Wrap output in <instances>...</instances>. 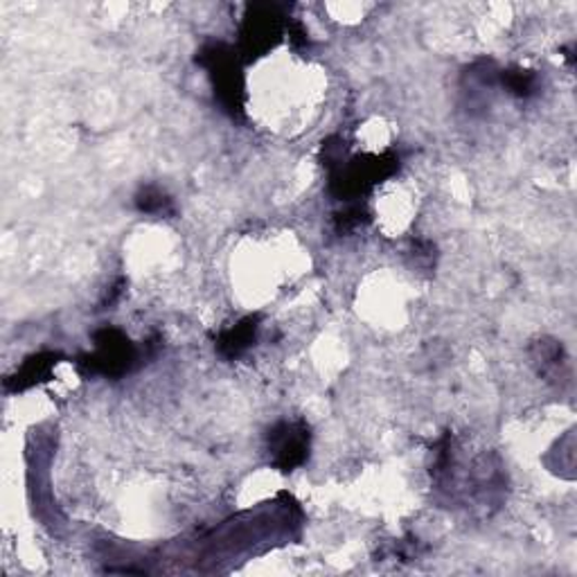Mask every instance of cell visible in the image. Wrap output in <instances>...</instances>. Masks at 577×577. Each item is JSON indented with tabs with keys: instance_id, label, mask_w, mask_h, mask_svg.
<instances>
[{
	"instance_id": "cell-1",
	"label": "cell",
	"mask_w": 577,
	"mask_h": 577,
	"mask_svg": "<svg viewBox=\"0 0 577 577\" xmlns=\"http://www.w3.org/2000/svg\"><path fill=\"white\" fill-rule=\"evenodd\" d=\"M346 143L334 135L323 143V165L327 167V190L334 199L346 203H359L363 194L393 177L399 169V156L386 154H361L348 156Z\"/></svg>"
},
{
	"instance_id": "cell-2",
	"label": "cell",
	"mask_w": 577,
	"mask_h": 577,
	"mask_svg": "<svg viewBox=\"0 0 577 577\" xmlns=\"http://www.w3.org/2000/svg\"><path fill=\"white\" fill-rule=\"evenodd\" d=\"M196 63L208 71L221 109L232 120L244 118V73L235 50L221 41L206 44L196 52Z\"/></svg>"
},
{
	"instance_id": "cell-3",
	"label": "cell",
	"mask_w": 577,
	"mask_h": 577,
	"mask_svg": "<svg viewBox=\"0 0 577 577\" xmlns=\"http://www.w3.org/2000/svg\"><path fill=\"white\" fill-rule=\"evenodd\" d=\"M95 350L82 354L77 368L86 377H107L120 380L141 363V350L131 344V338L118 327H101L93 334Z\"/></svg>"
},
{
	"instance_id": "cell-4",
	"label": "cell",
	"mask_w": 577,
	"mask_h": 577,
	"mask_svg": "<svg viewBox=\"0 0 577 577\" xmlns=\"http://www.w3.org/2000/svg\"><path fill=\"white\" fill-rule=\"evenodd\" d=\"M312 431L304 420H280L266 433V456L276 469L289 473L310 460Z\"/></svg>"
},
{
	"instance_id": "cell-5",
	"label": "cell",
	"mask_w": 577,
	"mask_h": 577,
	"mask_svg": "<svg viewBox=\"0 0 577 577\" xmlns=\"http://www.w3.org/2000/svg\"><path fill=\"white\" fill-rule=\"evenodd\" d=\"M283 8L276 5H262L251 8V14L244 19L242 25V52L249 59L264 55L274 48L283 37Z\"/></svg>"
},
{
	"instance_id": "cell-6",
	"label": "cell",
	"mask_w": 577,
	"mask_h": 577,
	"mask_svg": "<svg viewBox=\"0 0 577 577\" xmlns=\"http://www.w3.org/2000/svg\"><path fill=\"white\" fill-rule=\"evenodd\" d=\"M501 68L492 59H481L471 63L462 73V95L467 97V111L477 113L492 107L494 91L498 88Z\"/></svg>"
},
{
	"instance_id": "cell-7",
	"label": "cell",
	"mask_w": 577,
	"mask_h": 577,
	"mask_svg": "<svg viewBox=\"0 0 577 577\" xmlns=\"http://www.w3.org/2000/svg\"><path fill=\"white\" fill-rule=\"evenodd\" d=\"M260 329H262V318L257 314L244 316L235 325L221 329L215 338L217 354L226 361L242 359L251 348H255L257 338H260Z\"/></svg>"
},
{
	"instance_id": "cell-8",
	"label": "cell",
	"mask_w": 577,
	"mask_h": 577,
	"mask_svg": "<svg viewBox=\"0 0 577 577\" xmlns=\"http://www.w3.org/2000/svg\"><path fill=\"white\" fill-rule=\"evenodd\" d=\"M530 361L537 370L539 377H544L546 382L560 384L566 380V370H568V357L566 350L555 338H539L530 346Z\"/></svg>"
},
{
	"instance_id": "cell-9",
	"label": "cell",
	"mask_w": 577,
	"mask_h": 577,
	"mask_svg": "<svg viewBox=\"0 0 577 577\" xmlns=\"http://www.w3.org/2000/svg\"><path fill=\"white\" fill-rule=\"evenodd\" d=\"M61 354L59 352H39V354H32L25 359V363L14 372L12 377H8L5 388L10 393H23L32 386L44 384L50 380L55 365L59 363Z\"/></svg>"
},
{
	"instance_id": "cell-10",
	"label": "cell",
	"mask_w": 577,
	"mask_h": 577,
	"mask_svg": "<svg viewBox=\"0 0 577 577\" xmlns=\"http://www.w3.org/2000/svg\"><path fill=\"white\" fill-rule=\"evenodd\" d=\"M133 206L141 215L158 217V219H172L177 215L175 199L169 196L160 185H143L133 196Z\"/></svg>"
},
{
	"instance_id": "cell-11",
	"label": "cell",
	"mask_w": 577,
	"mask_h": 577,
	"mask_svg": "<svg viewBox=\"0 0 577 577\" xmlns=\"http://www.w3.org/2000/svg\"><path fill=\"white\" fill-rule=\"evenodd\" d=\"M498 88H505L507 95L517 99H530L539 95L541 80L537 71H528V68H501Z\"/></svg>"
},
{
	"instance_id": "cell-12",
	"label": "cell",
	"mask_w": 577,
	"mask_h": 577,
	"mask_svg": "<svg viewBox=\"0 0 577 577\" xmlns=\"http://www.w3.org/2000/svg\"><path fill=\"white\" fill-rule=\"evenodd\" d=\"M370 224V213L361 203H348V208L334 215V230L338 235H350Z\"/></svg>"
}]
</instances>
